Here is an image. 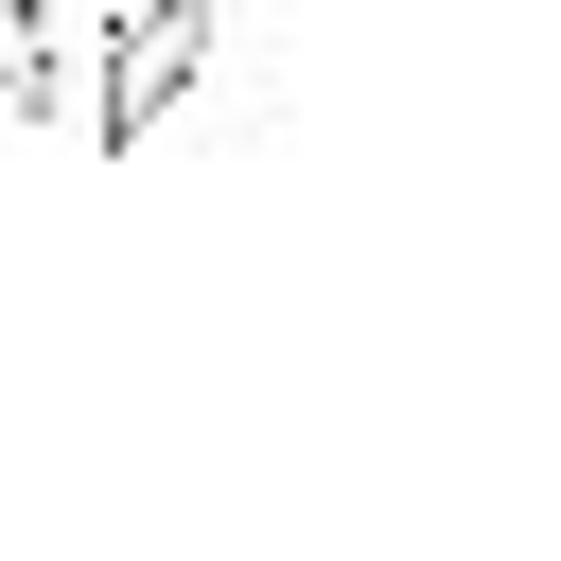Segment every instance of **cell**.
I'll return each mask as SVG.
<instances>
[{"label":"cell","mask_w":561,"mask_h":561,"mask_svg":"<svg viewBox=\"0 0 561 561\" xmlns=\"http://www.w3.org/2000/svg\"><path fill=\"white\" fill-rule=\"evenodd\" d=\"M193 70H210V0H123L105 18V88H88V140H158L175 105H193Z\"/></svg>","instance_id":"6da1fadb"},{"label":"cell","mask_w":561,"mask_h":561,"mask_svg":"<svg viewBox=\"0 0 561 561\" xmlns=\"http://www.w3.org/2000/svg\"><path fill=\"white\" fill-rule=\"evenodd\" d=\"M0 105H18V123L53 105V18H35V0H0Z\"/></svg>","instance_id":"7a4b0ae2"}]
</instances>
